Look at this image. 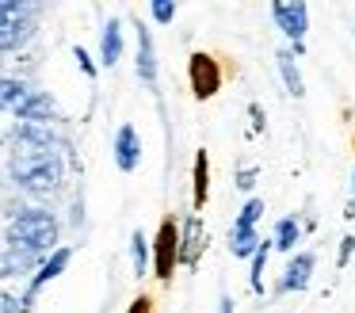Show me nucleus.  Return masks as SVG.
<instances>
[{
	"instance_id": "nucleus-24",
	"label": "nucleus",
	"mask_w": 355,
	"mask_h": 313,
	"mask_svg": "<svg viewBox=\"0 0 355 313\" xmlns=\"http://www.w3.org/2000/svg\"><path fill=\"white\" fill-rule=\"evenodd\" d=\"M252 183H256V168H245V172L237 176V187H245V191H248Z\"/></svg>"
},
{
	"instance_id": "nucleus-6",
	"label": "nucleus",
	"mask_w": 355,
	"mask_h": 313,
	"mask_svg": "<svg viewBox=\"0 0 355 313\" xmlns=\"http://www.w3.org/2000/svg\"><path fill=\"white\" fill-rule=\"evenodd\" d=\"M187 76H191V92L199 99H210L222 88V65H218V58H210V53H191Z\"/></svg>"
},
{
	"instance_id": "nucleus-19",
	"label": "nucleus",
	"mask_w": 355,
	"mask_h": 313,
	"mask_svg": "<svg viewBox=\"0 0 355 313\" xmlns=\"http://www.w3.org/2000/svg\"><path fill=\"white\" fill-rule=\"evenodd\" d=\"M130 252H134V271L146 275L149 271V237L141 233V229L130 237Z\"/></svg>"
},
{
	"instance_id": "nucleus-14",
	"label": "nucleus",
	"mask_w": 355,
	"mask_h": 313,
	"mask_svg": "<svg viewBox=\"0 0 355 313\" xmlns=\"http://www.w3.org/2000/svg\"><path fill=\"white\" fill-rule=\"evenodd\" d=\"M260 248V233H256V226H237L233 221V233H230V252L233 256H252V252Z\"/></svg>"
},
{
	"instance_id": "nucleus-10",
	"label": "nucleus",
	"mask_w": 355,
	"mask_h": 313,
	"mask_svg": "<svg viewBox=\"0 0 355 313\" xmlns=\"http://www.w3.org/2000/svg\"><path fill=\"white\" fill-rule=\"evenodd\" d=\"M202 244H207V229H202L199 218H187L184 233H180V264H195L202 252Z\"/></svg>"
},
{
	"instance_id": "nucleus-27",
	"label": "nucleus",
	"mask_w": 355,
	"mask_h": 313,
	"mask_svg": "<svg viewBox=\"0 0 355 313\" xmlns=\"http://www.w3.org/2000/svg\"><path fill=\"white\" fill-rule=\"evenodd\" d=\"M222 313H233V302H230V298H222Z\"/></svg>"
},
{
	"instance_id": "nucleus-16",
	"label": "nucleus",
	"mask_w": 355,
	"mask_h": 313,
	"mask_svg": "<svg viewBox=\"0 0 355 313\" xmlns=\"http://www.w3.org/2000/svg\"><path fill=\"white\" fill-rule=\"evenodd\" d=\"M279 69H283L286 92H291L294 99H302V96H306V88H302V73H298V65H294V53H291V50H283V53H279Z\"/></svg>"
},
{
	"instance_id": "nucleus-8",
	"label": "nucleus",
	"mask_w": 355,
	"mask_h": 313,
	"mask_svg": "<svg viewBox=\"0 0 355 313\" xmlns=\"http://www.w3.org/2000/svg\"><path fill=\"white\" fill-rule=\"evenodd\" d=\"M69 260H73V248H54V252H50V256L42 260L39 275L31 279V287H27V298H24V305H27V302H35V294H39V290L46 287V282H54L58 275H62L65 267H69Z\"/></svg>"
},
{
	"instance_id": "nucleus-4",
	"label": "nucleus",
	"mask_w": 355,
	"mask_h": 313,
	"mask_svg": "<svg viewBox=\"0 0 355 313\" xmlns=\"http://www.w3.org/2000/svg\"><path fill=\"white\" fill-rule=\"evenodd\" d=\"M180 264V226L172 218L161 221L157 229V241H153V271L161 282H172V271Z\"/></svg>"
},
{
	"instance_id": "nucleus-17",
	"label": "nucleus",
	"mask_w": 355,
	"mask_h": 313,
	"mask_svg": "<svg viewBox=\"0 0 355 313\" xmlns=\"http://www.w3.org/2000/svg\"><path fill=\"white\" fill-rule=\"evenodd\" d=\"M207 191H210V160H207V153H199L195 157V206L199 210L207 203Z\"/></svg>"
},
{
	"instance_id": "nucleus-28",
	"label": "nucleus",
	"mask_w": 355,
	"mask_h": 313,
	"mask_svg": "<svg viewBox=\"0 0 355 313\" xmlns=\"http://www.w3.org/2000/svg\"><path fill=\"white\" fill-rule=\"evenodd\" d=\"M352 198H355V172H352Z\"/></svg>"
},
{
	"instance_id": "nucleus-7",
	"label": "nucleus",
	"mask_w": 355,
	"mask_h": 313,
	"mask_svg": "<svg viewBox=\"0 0 355 313\" xmlns=\"http://www.w3.org/2000/svg\"><path fill=\"white\" fill-rule=\"evenodd\" d=\"M115 164H119V172H134L141 164V137L130 122L119 126V134H115Z\"/></svg>"
},
{
	"instance_id": "nucleus-1",
	"label": "nucleus",
	"mask_w": 355,
	"mask_h": 313,
	"mask_svg": "<svg viewBox=\"0 0 355 313\" xmlns=\"http://www.w3.org/2000/svg\"><path fill=\"white\" fill-rule=\"evenodd\" d=\"M8 172L16 180V187H24L27 195H54L65 180V160H62L54 134L46 126L19 122L16 134H12Z\"/></svg>"
},
{
	"instance_id": "nucleus-15",
	"label": "nucleus",
	"mask_w": 355,
	"mask_h": 313,
	"mask_svg": "<svg viewBox=\"0 0 355 313\" xmlns=\"http://www.w3.org/2000/svg\"><path fill=\"white\" fill-rule=\"evenodd\" d=\"M302 237V226H298V218H283L275 226V237H271V248H279V252H294V241Z\"/></svg>"
},
{
	"instance_id": "nucleus-9",
	"label": "nucleus",
	"mask_w": 355,
	"mask_h": 313,
	"mask_svg": "<svg viewBox=\"0 0 355 313\" xmlns=\"http://www.w3.org/2000/svg\"><path fill=\"white\" fill-rule=\"evenodd\" d=\"M313 267H317V256L313 252H298V256H291V264H286L283 271V282H279V290H306L309 279H313Z\"/></svg>"
},
{
	"instance_id": "nucleus-23",
	"label": "nucleus",
	"mask_w": 355,
	"mask_h": 313,
	"mask_svg": "<svg viewBox=\"0 0 355 313\" xmlns=\"http://www.w3.org/2000/svg\"><path fill=\"white\" fill-rule=\"evenodd\" d=\"M130 313H153V302H149L146 294L141 298H134V305H130Z\"/></svg>"
},
{
	"instance_id": "nucleus-3",
	"label": "nucleus",
	"mask_w": 355,
	"mask_h": 313,
	"mask_svg": "<svg viewBox=\"0 0 355 313\" xmlns=\"http://www.w3.org/2000/svg\"><path fill=\"white\" fill-rule=\"evenodd\" d=\"M39 4L27 0H0V53L4 50H19L27 38L39 27Z\"/></svg>"
},
{
	"instance_id": "nucleus-25",
	"label": "nucleus",
	"mask_w": 355,
	"mask_h": 313,
	"mask_svg": "<svg viewBox=\"0 0 355 313\" xmlns=\"http://www.w3.org/2000/svg\"><path fill=\"white\" fill-rule=\"evenodd\" d=\"M352 248H355V237H344V244H340V267L347 264V256H352Z\"/></svg>"
},
{
	"instance_id": "nucleus-11",
	"label": "nucleus",
	"mask_w": 355,
	"mask_h": 313,
	"mask_svg": "<svg viewBox=\"0 0 355 313\" xmlns=\"http://www.w3.org/2000/svg\"><path fill=\"white\" fill-rule=\"evenodd\" d=\"M138 76L149 88L157 84V53H153V35H149V27H138Z\"/></svg>"
},
{
	"instance_id": "nucleus-20",
	"label": "nucleus",
	"mask_w": 355,
	"mask_h": 313,
	"mask_svg": "<svg viewBox=\"0 0 355 313\" xmlns=\"http://www.w3.org/2000/svg\"><path fill=\"white\" fill-rule=\"evenodd\" d=\"M260 218H263V198H248L245 210L237 214V226H256Z\"/></svg>"
},
{
	"instance_id": "nucleus-13",
	"label": "nucleus",
	"mask_w": 355,
	"mask_h": 313,
	"mask_svg": "<svg viewBox=\"0 0 355 313\" xmlns=\"http://www.w3.org/2000/svg\"><path fill=\"white\" fill-rule=\"evenodd\" d=\"M31 96V84L16 81V76H0V111H12L16 115L24 107V99Z\"/></svg>"
},
{
	"instance_id": "nucleus-18",
	"label": "nucleus",
	"mask_w": 355,
	"mask_h": 313,
	"mask_svg": "<svg viewBox=\"0 0 355 313\" xmlns=\"http://www.w3.org/2000/svg\"><path fill=\"white\" fill-rule=\"evenodd\" d=\"M268 256H271V241H260V248L252 252V271H248V282H252L256 294L263 290V267H268Z\"/></svg>"
},
{
	"instance_id": "nucleus-12",
	"label": "nucleus",
	"mask_w": 355,
	"mask_h": 313,
	"mask_svg": "<svg viewBox=\"0 0 355 313\" xmlns=\"http://www.w3.org/2000/svg\"><path fill=\"white\" fill-rule=\"evenodd\" d=\"M119 58H123V23L111 19L103 27V38H100V61L111 69V65H119Z\"/></svg>"
},
{
	"instance_id": "nucleus-21",
	"label": "nucleus",
	"mask_w": 355,
	"mask_h": 313,
	"mask_svg": "<svg viewBox=\"0 0 355 313\" xmlns=\"http://www.w3.org/2000/svg\"><path fill=\"white\" fill-rule=\"evenodd\" d=\"M149 12H153V19H157V23H172L180 8L172 4V0H153V4H149Z\"/></svg>"
},
{
	"instance_id": "nucleus-2",
	"label": "nucleus",
	"mask_w": 355,
	"mask_h": 313,
	"mask_svg": "<svg viewBox=\"0 0 355 313\" xmlns=\"http://www.w3.org/2000/svg\"><path fill=\"white\" fill-rule=\"evenodd\" d=\"M58 248V218L42 206H24L8 221V252H19L27 260L50 256Z\"/></svg>"
},
{
	"instance_id": "nucleus-22",
	"label": "nucleus",
	"mask_w": 355,
	"mask_h": 313,
	"mask_svg": "<svg viewBox=\"0 0 355 313\" xmlns=\"http://www.w3.org/2000/svg\"><path fill=\"white\" fill-rule=\"evenodd\" d=\"M73 58H77V61H80V69H85V73H88V76H96V65H92V58H88V53H85V50H80V46H77V50H73Z\"/></svg>"
},
{
	"instance_id": "nucleus-5",
	"label": "nucleus",
	"mask_w": 355,
	"mask_h": 313,
	"mask_svg": "<svg viewBox=\"0 0 355 313\" xmlns=\"http://www.w3.org/2000/svg\"><path fill=\"white\" fill-rule=\"evenodd\" d=\"M271 15H275L279 31H283V35L294 42V53H302V50H306L309 4H302V0H294V4H275V8H271Z\"/></svg>"
},
{
	"instance_id": "nucleus-26",
	"label": "nucleus",
	"mask_w": 355,
	"mask_h": 313,
	"mask_svg": "<svg viewBox=\"0 0 355 313\" xmlns=\"http://www.w3.org/2000/svg\"><path fill=\"white\" fill-rule=\"evenodd\" d=\"M0 313H16V298H8V294H0Z\"/></svg>"
}]
</instances>
